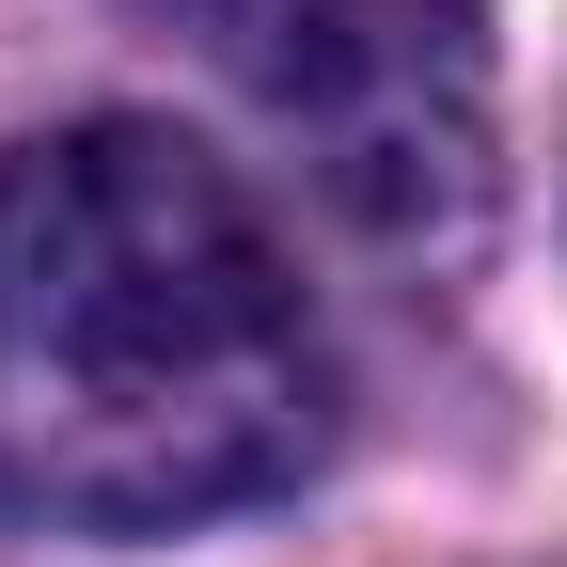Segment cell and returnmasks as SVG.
<instances>
[{"mask_svg":"<svg viewBox=\"0 0 567 567\" xmlns=\"http://www.w3.org/2000/svg\"><path fill=\"white\" fill-rule=\"evenodd\" d=\"M268 95L300 126V174L379 252H473L505 189V80H488L473 0H300Z\"/></svg>","mask_w":567,"mask_h":567,"instance_id":"obj_2","label":"cell"},{"mask_svg":"<svg viewBox=\"0 0 567 567\" xmlns=\"http://www.w3.org/2000/svg\"><path fill=\"white\" fill-rule=\"evenodd\" d=\"M316 300L205 142L111 111L0 158V520H221L316 457Z\"/></svg>","mask_w":567,"mask_h":567,"instance_id":"obj_1","label":"cell"}]
</instances>
